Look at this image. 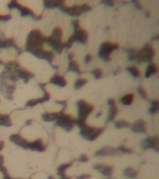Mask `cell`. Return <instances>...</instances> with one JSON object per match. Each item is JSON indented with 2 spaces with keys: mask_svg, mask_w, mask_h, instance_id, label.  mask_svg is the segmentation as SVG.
I'll list each match as a JSON object with an SVG mask.
<instances>
[{
  "mask_svg": "<svg viewBox=\"0 0 159 179\" xmlns=\"http://www.w3.org/2000/svg\"><path fill=\"white\" fill-rule=\"evenodd\" d=\"M45 38L38 30H33L29 33L26 40V51L29 53L42 48L45 42Z\"/></svg>",
  "mask_w": 159,
  "mask_h": 179,
  "instance_id": "1",
  "label": "cell"
},
{
  "mask_svg": "<svg viewBox=\"0 0 159 179\" xmlns=\"http://www.w3.org/2000/svg\"><path fill=\"white\" fill-rule=\"evenodd\" d=\"M80 128V135L85 139L90 141H94L95 140L104 132V128H99L91 127L87 125L86 124L83 125Z\"/></svg>",
  "mask_w": 159,
  "mask_h": 179,
  "instance_id": "2",
  "label": "cell"
},
{
  "mask_svg": "<svg viewBox=\"0 0 159 179\" xmlns=\"http://www.w3.org/2000/svg\"><path fill=\"white\" fill-rule=\"evenodd\" d=\"M60 9L63 12L67 13L70 16H79L83 13L91 11V7L87 3H83L81 5H74L70 7H67L64 4Z\"/></svg>",
  "mask_w": 159,
  "mask_h": 179,
  "instance_id": "3",
  "label": "cell"
},
{
  "mask_svg": "<svg viewBox=\"0 0 159 179\" xmlns=\"http://www.w3.org/2000/svg\"><path fill=\"white\" fill-rule=\"evenodd\" d=\"M155 55V51L149 43H147L141 51H139L137 56L138 63L151 62Z\"/></svg>",
  "mask_w": 159,
  "mask_h": 179,
  "instance_id": "4",
  "label": "cell"
},
{
  "mask_svg": "<svg viewBox=\"0 0 159 179\" xmlns=\"http://www.w3.org/2000/svg\"><path fill=\"white\" fill-rule=\"evenodd\" d=\"M56 124L66 131H71L75 124V120L70 115L62 113L57 119Z\"/></svg>",
  "mask_w": 159,
  "mask_h": 179,
  "instance_id": "5",
  "label": "cell"
},
{
  "mask_svg": "<svg viewBox=\"0 0 159 179\" xmlns=\"http://www.w3.org/2000/svg\"><path fill=\"white\" fill-rule=\"evenodd\" d=\"M119 47L117 43H112L110 42L103 43L99 48V56L106 62L111 61L110 54L111 53Z\"/></svg>",
  "mask_w": 159,
  "mask_h": 179,
  "instance_id": "6",
  "label": "cell"
},
{
  "mask_svg": "<svg viewBox=\"0 0 159 179\" xmlns=\"http://www.w3.org/2000/svg\"><path fill=\"white\" fill-rule=\"evenodd\" d=\"M77 105L78 107L79 118L86 119L94 110V107L92 105L83 99L78 100L77 102Z\"/></svg>",
  "mask_w": 159,
  "mask_h": 179,
  "instance_id": "7",
  "label": "cell"
},
{
  "mask_svg": "<svg viewBox=\"0 0 159 179\" xmlns=\"http://www.w3.org/2000/svg\"><path fill=\"white\" fill-rule=\"evenodd\" d=\"M13 69L14 72L16 73L18 78L22 79L25 84H27L30 79L35 77L34 74L26 70L24 68L22 67L19 64L16 62H14Z\"/></svg>",
  "mask_w": 159,
  "mask_h": 179,
  "instance_id": "8",
  "label": "cell"
},
{
  "mask_svg": "<svg viewBox=\"0 0 159 179\" xmlns=\"http://www.w3.org/2000/svg\"><path fill=\"white\" fill-rule=\"evenodd\" d=\"M46 84L45 83L39 84H38L39 87H40L42 91L44 92V96L43 97L38 98V99H32L29 100L26 104V107H33L37 104H42L45 102L48 101L51 98L50 94L46 91L45 87Z\"/></svg>",
  "mask_w": 159,
  "mask_h": 179,
  "instance_id": "9",
  "label": "cell"
},
{
  "mask_svg": "<svg viewBox=\"0 0 159 179\" xmlns=\"http://www.w3.org/2000/svg\"><path fill=\"white\" fill-rule=\"evenodd\" d=\"M88 34L85 30L80 29L75 30L72 36L70 37L69 41L73 43V42L78 41L82 44H85L87 43Z\"/></svg>",
  "mask_w": 159,
  "mask_h": 179,
  "instance_id": "10",
  "label": "cell"
},
{
  "mask_svg": "<svg viewBox=\"0 0 159 179\" xmlns=\"http://www.w3.org/2000/svg\"><path fill=\"white\" fill-rule=\"evenodd\" d=\"M141 146L144 150L152 148L157 152L159 151V140L158 137H149L141 142Z\"/></svg>",
  "mask_w": 159,
  "mask_h": 179,
  "instance_id": "11",
  "label": "cell"
},
{
  "mask_svg": "<svg viewBox=\"0 0 159 179\" xmlns=\"http://www.w3.org/2000/svg\"><path fill=\"white\" fill-rule=\"evenodd\" d=\"M30 53L38 59L46 60L48 61L50 64H52V60L53 59L54 55L51 51H45L43 48H41L34 50Z\"/></svg>",
  "mask_w": 159,
  "mask_h": 179,
  "instance_id": "12",
  "label": "cell"
},
{
  "mask_svg": "<svg viewBox=\"0 0 159 179\" xmlns=\"http://www.w3.org/2000/svg\"><path fill=\"white\" fill-rule=\"evenodd\" d=\"M14 9H16L20 11L21 16L22 17H26L27 16H30L34 19L39 21L42 19V15L40 14L39 16H37L34 14V12L31 9L26 7L22 6L21 4L19 3L17 1L16 2L14 5Z\"/></svg>",
  "mask_w": 159,
  "mask_h": 179,
  "instance_id": "13",
  "label": "cell"
},
{
  "mask_svg": "<svg viewBox=\"0 0 159 179\" xmlns=\"http://www.w3.org/2000/svg\"><path fill=\"white\" fill-rule=\"evenodd\" d=\"M9 140L11 141L12 142L18 147H21L25 150L28 149V146L29 142L18 134H14L11 135L9 137Z\"/></svg>",
  "mask_w": 159,
  "mask_h": 179,
  "instance_id": "14",
  "label": "cell"
},
{
  "mask_svg": "<svg viewBox=\"0 0 159 179\" xmlns=\"http://www.w3.org/2000/svg\"><path fill=\"white\" fill-rule=\"evenodd\" d=\"M59 54H61L64 48V43L55 40L51 36L46 37L45 42Z\"/></svg>",
  "mask_w": 159,
  "mask_h": 179,
  "instance_id": "15",
  "label": "cell"
},
{
  "mask_svg": "<svg viewBox=\"0 0 159 179\" xmlns=\"http://www.w3.org/2000/svg\"><path fill=\"white\" fill-rule=\"evenodd\" d=\"M13 47L17 51L18 55H20L22 53V49L14 43V41L13 38L7 39L4 40H0V49H7V48Z\"/></svg>",
  "mask_w": 159,
  "mask_h": 179,
  "instance_id": "16",
  "label": "cell"
},
{
  "mask_svg": "<svg viewBox=\"0 0 159 179\" xmlns=\"http://www.w3.org/2000/svg\"><path fill=\"white\" fill-rule=\"evenodd\" d=\"M107 102L110 106L109 113L106 123H108L114 120L118 113L117 107H116L115 100L113 99H108Z\"/></svg>",
  "mask_w": 159,
  "mask_h": 179,
  "instance_id": "17",
  "label": "cell"
},
{
  "mask_svg": "<svg viewBox=\"0 0 159 179\" xmlns=\"http://www.w3.org/2000/svg\"><path fill=\"white\" fill-rule=\"evenodd\" d=\"M133 132L137 134L145 133L147 130V126L145 121L143 119H139L133 123L131 127Z\"/></svg>",
  "mask_w": 159,
  "mask_h": 179,
  "instance_id": "18",
  "label": "cell"
},
{
  "mask_svg": "<svg viewBox=\"0 0 159 179\" xmlns=\"http://www.w3.org/2000/svg\"><path fill=\"white\" fill-rule=\"evenodd\" d=\"M93 168L98 170L105 176H111L113 172V167L109 165H104L102 164H95L93 166Z\"/></svg>",
  "mask_w": 159,
  "mask_h": 179,
  "instance_id": "19",
  "label": "cell"
},
{
  "mask_svg": "<svg viewBox=\"0 0 159 179\" xmlns=\"http://www.w3.org/2000/svg\"><path fill=\"white\" fill-rule=\"evenodd\" d=\"M28 148L38 152H43L45 150V147L43 145L42 140L40 139H37L32 142H29Z\"/></svg>",
  "mask_w": 159,
  "mask_h": 179,
  "instance_id": "20",
  "label": "cell"
},
{
  "mask_svg": "<svg viewBox=\"0 0 159 179\" xmlns=\"http://www.w3.org/2000/svg\"><path fill=\"white\" fill-rule=\"evenodd\" d=\"M117 153L116 149L110 147H105L97 151L95 153L96 156H113Z\"/></svg>",
  "mask_w": 159,
  "mask_h": 179,
  "instance_id": "21",
  "label": "cell"
},
{
  "mask_svg": "<svg viewBox=\"0 0 159 179\" xmlns=\"http://www.w3.org/2000/svg\"><path fill=\"white\" fill-rule=\"evenodd\" d=\"M64 1L63 0H45L43 5L45 8L51 9L55 8H60L64 5Z\"/></svg>",
  "mask_w": 159,
  "mask_h": 179,
  "instance_id": "22",
  "label": "cell"
},
{
  "mask_svg": "<svg viewBox=\"0 0 159 179\" xmlns=\"http://www.w3.org/2000/svg\"><path fill=\"white\" fill-rule=\"evenodd\" d=\"M66 107H64L63 109L60 112L55 113H43L42 115V118L43 121L45 122H51L53 121L57 120L59 116L62 113H64V111L65 110Z\"/></svg>",
  "mask_w": 159,
  "mask_h": 179,
  "instance_id": "23",
  "label": "cell"
},
{
  "mask_svg": "<svg viewBox=\"0 0 159 179\" xmlns=\"http://www.w3.org/2000/svg\"><path fill=\"white\" fill-rule=\"evenodd\" d=\"M50 82L59 87H65L67 85V81L65 78L59 75H55L53 76L50 79Z\"/></svg>",
  "mask_w": 159,
  "mask_h": 179,
  "instance_id": "24",
  "label": "cell"
},
{
  "mask_svg": "<svg viewBox=\"0 0 159 179\" xmlns=\"http://www.w3.org/2000/svg\"><path fill=\"white\" fill-rule=\"evenodd\" d=\"M12 123L9 115L0 114V126L11 127Z\"/></svg>",
  "mask_w": 159,
  "mask_h": 179,
  "instance_id": "25",
  "label": "cell"
},
{
  "mask_svg": "<svg viewBox=\"0 0 159 179\" xmlns=\"http://www.w3.org/2000/svg\"><path fill=\"white\" fill-rule=\"evenodd\" d=\"M158 71V67L154 63H151L147 66L145 77L146 78H149L152 74L157 73Z\"/></svg>",
  "mask_w": 159,
  "mask_h": 179,
  "instance_id": "26",
  "label": "cell"
},
{
  "mask_svg": "<svg viewBox=\"0 0 159 179\" xmlns=\"http://www.w3.org/2000/svg\"><path fill=\"white\" fill-rule=\"evenodd\" d=\"M63 36V31L58 27L55 28L53 30L51 38L59 42H61L62 38Z\"/></svg>",
  "mask_w": 159,
  "mask_h": 179,
  "instance_id": "27",
  "label": "cell"
},
{
  "mask_svg": "<svg viewBox=\"0 0 159 179\" xmlns=\"http://www.w3.org/2000/svg\"><path fill=\"white\" fill-rule=\"evenodd\" d=\"M72 163L73 162L72 161L68 163L60 165V166H59L57 168V174L61 177L66 176L65 174V170L69 168L72 165Z\"/></svg>",
  "mask_w": 159,
  "mask_h": 179,
  "instance_id": "28",
  "label": "cell"
},
{
  "mask_svg": "<svg viewBox=\"0 0 159 179\" xmlns=\"http://www.w3.org/2000/svg\"><path fill=\"white\" fill-rule=\"evenodd\" d=\"M69 70L75 72L78 74L83 73V72L80 70V66L76 61H71L69 64Z\"/></svg>",
  "mask_w": 159,
  "mask_h": 179,
  "instance_id": "29",
  "label": "cell"
},
{
  "mask_svg": "<svg viewBox=\"0 0 159 179\" xmlns=\"http://www.w3.org/2000/svg\"><path fill=\"white\" fill-rule=\"evenodd\" d=\"M134 99V95L133 94H128L124 96L121 99V101L124 105H129L132 104Z\"/></svg>",
  "mask_w": 159,
  "mask_h": 179,
  "instance_id": "30",
  "label": "cell"
},
{
  "mask_svg": "<svg viewBox=\"0 0 159 179\" xmlns=\"http://www.w3.org/2000/svg\"><path fill=\"white\" fill-rule=\"evenodd\" d=\"M124 174L125 176L128 178H134L137 177L138 173L132 167H128L124 170Z\"/></svg>",
  "mask_w": 159,
  "mask_h": 179,
  "instance_id": "31",
  "label": "cell"
},
{
  "mask_svg": "<svg viewBox=\"0 0 159 179\" xmlns=\"http://www.w3.org/2000/svg\"><path fill=\"white\" fill-rule=\"evenodd\" d=\"M128 59L130 61H133L137 59L138 51L134 49H129L127 51Z\"/></svg>",
  "mask_w": 159,
  "mask_h": 179,
  "instance_id": "32",
  "label": "cell"
},
{
  "mask_svg": "<svg viewBox=\"0 0 159 179\" xmlns=\"http://www.w3.org/2000/svg\"><path fill=\"white\" fill-rule=\"evenodd\" d=\"M152 103V105L149 109V113L151 114L157 113L159 110V103L158 100H154Z\"/></svg>",
  "mask_w": 159,
  "mask_h": 179,
  "instance_id": "33",
  "label": "cell"
},
{
  "mask_svg": "<svg viewBox=\"0 0 159 179\" xmlns=\"http://www.w3.org/2000/svg\"><path fill=\"white\" fill-rule=\"evenodd\" d=\"M127 70L135 78H138L141 75L140 71L135 66L128 67L127 68Z\"/></svg>",
  "mask_w": 159,
  "mask_h": 179,
  "instance_id": "34",
  "label": "cell"
},
{
  "mask_svg": "<svg viewBox=\"0 0 159 179\" xmlns=\"http://www.w3.org/2000/svg\"><path fill=\"white\" fill-rule=\"evenodd\" d=\"M130 126L128 122L124 120H119L115 122V126L118 129H122L129 127Z\"/></svg>",
  "mask_w": 159,
  "mask_h": 179,
  "instance_id": "35",
  "label": "cell"
},
{
  "mask_svg": "<svg viewBox=\"0 0 159 179\" xmlns=\"http://www.w3.org/2000/svg\"><path fill=\"white\" fill-rule=\"evenodd\" d=\"M87 82L88 81L86 79H78L75 83V88L76 90L80 89L86 84Z\"/></svg>",
  "mask_w": 159,
  "mask_h": 179,
  "instance_id": "36",
  "label": "cell"
},
{
  "mask_svg": "<svg viewBox=\"0 0 159 179\" xmlns=\"http://www.w3.org/2000/svg\"><path fill=\"white\" fill-rule=\"evenodd\" d=\"M92 73L96 79L101 78L102 76V70L101 69H96L92 71Z\"/></svg>",
  "mask_w": 159,
  "mask_h": 179,
  "instance_id": "37",
  "label": "cell"
},
{
  "mask_svg": "<svg viewBox=\"0 0 159 179\" xmlns=\"http://www.w3.org/2000/svg\"><path fill=\"white\" fill-rule=\"evenodd\" d=\"M118 150L120 151V152H122L124 153H133V150L130 148H127L126 147H125L124 145H120V147H119L118 148Z\"/></svg>",
  "mask_w": 159,
  "mask_h": 179,
  "instance_id": "38",
  "label": "cell"
},
{
  "mask_svg": "<svg viewBox=\"0 0 159 179\" xmlns=\"http://www.w3.org/2000/svg\"><path fill=\"white\" fill-rule=\"evenodd\" d=\"M138 91L144 99H147V94L146 91L143 87H142V86H140L138 88Z\"/></svg>",
  "mask_w": 159,
  "mask_h": 179,
  "instance_id": "39",
  "label": "cell"
},
{
  "mask_svg": "<svg viewBox=\"0 0 159 179\" xmlns=\"http://www.w3.org/2000/svg\"><path fill=\"white\" fill-rule=\"evenodd\" d=\"M12 18V16L11 14H6V15H1L0 14V22H7L9 21L11 18Z\"/></svg>",
  "mask_w": 159,
  "mask_h": 179,
  "instance_id": "40",
  "label": "cell"
},
{
  "mask_svg": "<svg viewBox=\"0 0 159 179\" xmlns=\"http://www.w3.org/2000/svg\"><path fill=\"white\" fill-rule=\"evenodd\" d=\"M72 25H73L75 30H77L81 29L80 27V21L78 19L74 20V21H72Z\"/></svg>",
  "mask_w": 159,
  "mask_h": 179,
  "instance_id": "41",
  "label": "cell"
},
{
  "mask_svg": "<svg viewBox=\"0 0 159 179\" xmlns=\"http://www.w3.org/2000/svg\"><path fill=\"white\" fill-rule=\"evenodd\" d=\"M101 3L110 7L114 6L115 4L114 2L111 0H104V1H101Z\"/></svg>",
  "mask_w": 159,
  "mask_h": 179,
  "instance_id": "42",
  "label": "cell"
},
{
  "mask_svg": "<svg viewBox=\"0 0 159 179\" xmlns=\"http://www.w3.org/2000/svg\"><path fill=\"white\" fill-rule=\"evenodd\" d=\"M89 159L88 158L87 156L85 154H83L78 159V161L81 162H86L88 161Z\"/></svg>",
  "mask_w": 159,
  "mask_h": 179,
  "instance_id": "43",
  "label": "cell"
},
{
  "mask_svg": "<svg viewBox=\"0 0 159 179\" xmlns=\"http://www.w3.org/2000/svg\"><path fill=\"white\" fill-rule=\"evenodd\" d=\"M132 3H133L136 8L138 9H142V7L140 3V2L137 0H133L132 1Z\"/></svg>",
  "mask_w": 159,
  "mask_h": 179,
  "instance_id": "44",
  "label": "cell"
},
{
  "mask_svg": "<svg viewBox=\"0 0 159 179\" xmlns=\"http://www.w3.org/2000/svg\"><path fill=\"white\" fill-rule=\"evenodd\" d=\"M91 177V175L88 174H83L77 177V179H87Z\"/></svg>",
  "mask_w": 159,
  "mask_h": 179,
  "instance_id": "45",
  "label": "cell"
},
{
  "mask_svg": "<svg viewBox=\"0 0 159 179\" xmlns=\"http://www.w3.org/2000/svg\"><path fill=\"white\" fill-rule=\"evenodd\" d=\"M91 59H92V56L91 55L89 54L87 55L85 58V63L86 64H88L89 62H90V61H91Z\"/></svg>",
  "mask_w": 159,
  "mask_h": 179,
  "instance_id": "46",
  "label": "cell"
},
{
  "mask_svg": "<svg viewBox=\"0 0 159 179\" xmlns=\"http://www.w3.org/2000/svg\"><path fill=\"white\" fill-rule=\"evenodd\" d=\"M0 171L3 173V174L8 173V170L6 168L5 166H3V165L0 166Z\"/></svg>",
  "mask_w": 159,
  "mask_h": 179,
  "instance_id": "47",
  "label": "cell"
},
{
  "mask_svg": "<svg viewBox=\"0 0 159 179\" xmlns=\"http://www.w3.org/2000/svg\"><path fill=\"white\" fill-rule=\"evenodd\" d=\"M56 103L57 104H60V105H63L64 107H66L67 101L66 100H64V101H57Z\"/></svg>",
  "mask_w": 159,
  "mask_h": 179,
  "instance_id": "48",
  "label": "cell"
},
{
  "mask_svg": "<svg viewBox=\"0 0 159 179\" xmlns=\"http://www.w3.org/2000/svg\"><path fill=\"white\" fill-rule=\"evenodd\" d=\"M4 163V157L2 155L0 154V166L3 165Z\"/></svg>",
  "mask_w": 159,
  "mask_h": 179,
  "instance_id": "49",
  "label": "cell"
},
{
  "mask_svg": "<svg viewBox=\"0 0 159 179\" xmlns=\"http://www.w3.org/2000/svg\"><path fill=\"white\" fill-rule=\"evenodd\" d=\"M4 147V142L1 141L0 142V151L2 150Z\"/></svg>",
  "mask_w": 159,
  "mask_h": 179,
  "instance_id": "50",
  "label": "cell"
},
{
  "mask_svg": "<svg viewBox=\"0 0 159 179\" xmlns=\"http://www.w3.org/2000/svg\"><path fill=\"white\" fill-rule=\"evenodd\" d=\"M68 57L69 59L72 60L74 57V55L73 54V53H70L68 55Z\"/></svg>",
  "mask_w": 159,
  "mask_h": 179,
  "instance_id": "51",
  "label": "cell"
},
{
  "mask_svg": "<svg viewBox=\"0 0 159 179\" xmlns=\"http://www.w3.org/2000/svg\"><path fill=\"white\" fill-rule=\"evenodd\" d=\"M32 123V120L30 119V120H28L26 121V124L27 126H29V125H31Z\"/></svg>",
  "mask_w": 159,
  "mask_h": 179,
  "instance_id": "52",
  "label": "cell"
},
{
  "mask_svg": "<svg viewBox=\"0 0 159 179\" xmlns=\"http://www.w3.org/2000/svg\"><path fill=\"white\" fill-rule=\"evenodd\" d=\"M145 14H146V16L148 18V17H150L151 14H150L149 11H147V12H146V13H145Z\"/></svg>",
  "mask_w": 159,
  "mask_h": 179,
  "instance_id": "53",
  "label": "cell"
},
{
  "mask_svg": "<svg viewBox=\"0 0 159 179\" xmlns=\"http://www.w3.org/2000/svg\"><path fill=\"white\" fill-rule=\"evenodd\" d=\"M102 112H99V113H97L96 115V117L97 118H99V117H101V115H102Z\"/></svg>",
  "mask_w": 159,
  "mask_h": 179,
  "instance_id": "54",
  "label": "cell"
},
{
  "mask_svg": "<svg viewBox=\"0 0 159 179\" xmlns=\"http://www.w3.org/2000/svg\"><path fill=\"white\" fill-rule=\"evenodd\" d=\"M159 39V35L157 36H155V37H154L153 38V40H158Z\"/></svg>",
  "mask_w": 159,
  "mask_h": 179,
  "instance_id": "55",
  "label": "cell"
},
{
  "mask_svg": "<svg viewBox=\"0 0 159 179\" xmlns=\"http://www.w3.org/2000/svg\"><path fill=\"white\" fill-rule=\"evenodd\" d=\"M60 179H70V178L66 176H64L62 177Z\"/></svg>",
  "mask_w": 159,
  "mask_h": 179,
  "instance_id": "56",
  "label": "cell"
},
{
  "mask_svg": "<svg viewBox=\"0 0 159 179\" xmlns=\"http://www.w3.org/2000/svg\"><path fill=\"white\" fill-rule=\"evenodd\" d=\"M47 179H53V177L51 175Z\"/></svg>",
  "mask_w": 159,
  "mask_h": 179,
  "instance_id": "57",
  "label": "cell"
},
{
  "mask_svg": "<svg viewBox=\"0 0 159 179\" xmlns=\"http://www.w3.org/2000/svg\"><path fill=\"white\" fill-rule=\"evenodd\" d=\"M3 64H4V63H3V61H1V60H0V64H1V65H3Z\"/></svg>",
  "mask_w": 159,
  "mask_h": 179,
  "instance_id": "58",
  "label": "cell"
}]
</instances>
